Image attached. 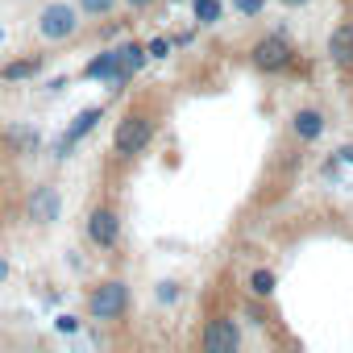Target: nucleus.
Returning a JSON list of instances; mask_svg holds the SVG:
<instances>
[{"mask_svg":"<svg viewBox=\"0 0 353 353\" xmlns=\"http://www.w3.org/2000/svg\"><path fill=\"white\" fill-rule=\"evenodd\" d=\"M150 121L145 117H125L121 121V129H117V137H112V145H117V154H137L145 141H150Z\"/></svg>","mask_w":353,"mask_h":353,"instance_id":"obj_4","label":"nucleus"},{"mask_svg":"<svg viewBox=\"0 0 353 353\" xmlns=\"http://www.w3.org/2000/svg\"><path fill=\"white\" fill-rule=\"evenodd\" d=\"M233 9L245 13V17H254V13H262V0H233Z\"/></svg>","mask_w":353,"mask_h":353,"instance_id":"obj_16","label":"nucleus"},{"mask_svg":"<svg viewBox=\"0 0 353 353\" xmlns=\"http://www.w3.org/2000/svg\"><path fill=\"white\" fill-rule=\"evenodd\" d=\"M295 133H299L303 141H316V137L324 133V117H320L316 108H299V112H295Z\"/></svg>","mask_w":353,"mask_h":353,"instance_id":"obj_12","label":"nucleus"},{"mask_svg":"<svg viewBox=\"0 0 353 353\" xmlns=\"http://www.w3.org/2000/svg\"><path fill=\"white\" fill-rule=\"evenodd\" d=\"M79 5H83L88 13H108V9H112V0H79Z\"/></svg>","mask_w":353,"mask_h":353,"instance_id":"obj_18","label":"nucleus"},{"mask_svg":"<svg viewBox=\"0 0 353 353\" xmlns=\"http://www.w3.org/2000/svg\"><path fill=\"white\" fill-rule=\"evenodd\" d=\"M196 17H200L204 26H212V21L221 17V5H216V0H196Z\"/></svg>","mask_w":353,"mask_h":353,"instance_id":"obj_14","label":"nucleus"},{"mask_svg":"<svg viewBox=\"0 0 353 353\" xmlns=\"http://www.w3.org/2000/svg\"><path fill=\"white\" fill-rule=\"evenodd\" d=\"M250 287H254V295H270V291H274V274H270V270H258V274L250 279Z\"/></svg>","mask_w":353,"mask_h":353,"instance_id":"obj_15","label":"nucleus"},{"mask_svg":"<svg viewBox=\"0 0 353 353\" xmlns=\"http://www.w3.org/2000/svg\"><path fill=\"white\" fill-rule=\"evenodd\" d=\"M34 71H38V63L34 59H21V63H9L5 67V79H30Z\"/></svg>","mask_w":353,"mask_h":353,"instance_id":"obj_13","label":"nucleus"},{"mask_svg":"<svg viewBox=\"0 0 353 353\" xmlns=\"http://www.w3.org/2000/svg\"><path fill=\"white\" fill-rule=\"evenodd\" d=\"M254 63L266 67V71H283V67L291 63V46H287L283 38H262V42L254 46Z\"/></svg>","mask_w":353,"mask_h":353,"instance_id":"obj_5","label":"nucleus"},{"mask_svg":"<svg viewBox=\"0 0 353 353\" xmlns=\"http://www.w3.org/2000/svg\"><path fill=\"white\" fill-rule=\"evenodd\" d=\"M287 5H303V0H287Z\"/></svg>","mask_w":353,"mask_h":353,"instance_id":"obj_23","label":"nucleus"},{"mask_svg":"<svg viewBox=\"0 0 353 353\" xmlns=\"http://www.w3.org/2000/svg\"><path fill=\"white\" fill-rule=\"evenodd\" d=\"M125 307H129L125 283H104V287L92 295V316H96V320H117Z\"/></svg>","mask_w":353,"mask_h":353,"instance_id":"obj_1","label":"nucleus"},{"mask_svg":"<svg viewBox=\"0 0 353 353\" xmlns=\"http://www.w3.org/2000/svg\"><path fill=\"white\" fill-rule=\"evenodd\" d=\"M328 59L336 67H349L353 63V21H341L332 34H328Z\"/></svg>","mask_w":353,"mask_h":353,"instance_id":"obj_7","label":"nucleus"},{"mask_svg":"<svg viewBox=\"0 0 353 353\" xmlns=\"http://www.w3.org/2000/svg\"><path fill=\"white\" fill-rule=\"evenodd\" d=\"M129 5H133V9H141V5H150V0H129Z\"/></svg>","mask_w":353,"mask_h":353,"instance_id":"obj_22","label":"nucleus"},{"mask_svg":"<svg viewBox=\"0 0 353 353\" xmlns=\"http://www.w3.org/2000/svg\"><path fill=\"white\" fill-rule=\"evenodd\" d=\"M117 233H121V225H117V216H112L108 208H96V212L88 216V237H92L96 245H117Z\"/></svg>","mask_w":353,"mask_h":353,"instance_id":"obj_6","label":"nucleus"},{"mask_svg":"<svg viewBox=\"0 0 353 353\" xmlns=\"http://www.w3.org/2000/svg\"><path fill=\"white\" fill-rule=\"evenodd\" d=\"M30 216L42 221V225H50V221L59 216V192H54V188H42V192L30 200Z\"/></svg>","mask_w":353,"mask_h":353,"instance_id":"obj_9","label":"nucleus"},{"mask_svg":"<svg viewBox=\"0 0 353 353\" xmlns=\"http://www.w3.org/2000/svg\"><path fill=\"white\" fill-rule=\"evenodd\" d=\"M75 9L71 5H50L42 17H38V30H42V38H50V42H59V38H71L75 34Z\"/></svg>","mask_w":353,"mask_h":353,"instance_id":"obj_2","label":"nucleus"},{"mask_svg":"<svg viewBox=\"0 0 353 353\" xmlns=\"http://www.w3.org/2000/svg\"><path fill=\"white\" fill-rule=\"evenodd\" d=\"M88 79H108V83H117V79H121L117 50H108V54H96V59L88 63Z\"/></svg>","mask_w":353,"mask_h":353,"instance_id":"obj_10","label":"nucleus"},{"mask_svg":"<svg viewBox=\"0 0 353 353\" xmlns=\"http://www.w3.org/2000/svg\"><path fill=\"white\" fill-rule=\"evenodd\" d=\"M237 345H241V332H237V324L229 316H216L204 328V349L208 353H237Z\"/></svg>","mask_w":353,"mask_h":353,"instance_id":"obj_3","label":"nucleus"},{"mask_svg":"<svg viewBox=\"0 0 353 353\" xmlns=\"http://www.w3.org/2000/svg\"><path fill=\"white\" fill-rule=\"evenodd\" d=\"M174 295H179V291H174V283H162V287H158V299H162V303H170Z\"/></svg>","mask_w":353,"mask_h":353,"instance_id":"obj_20","label":"nucleus"},{"mask_svg":"<svg viewBox=\"0 0 353 353\" xmlns=\"http://www.w3.org/2000/svg\"><path fill=\"white\" fill-rule=\"evenodd\" d=\"M0 42H5V30H0Z\"/></svg>","mask_w":353,"mask_h":353,"instance_id":"obj_24","label":"nucleus"},{"mask_svg":"<svg viewBox=\"0 0 353 353\" xmlns=\"http://www.w3.org/2000/svg\"><path fill=\"white\" fill-rule=\"evenodd\" d=\"M341 158H345V162H353V145H345V150H341Z\"/></svg>","mask_w":353,"mask_h":353,"instance_id":"obj_21","label":"nucleus"},{"mask_svg":"<svg viewBox=\"0 0 353 353\" xmlns=\"http://www.w3.org/2000/svg\"><path fill=\"white\" fill-rule=\"evenodd\" d=\"M166 54H170V42L166 38H154L150 42V59H166Z\"/></svg>","mask_w":353,"mask_h":353,"instance_id":"obj_17","label":"nucleus"},{"mask_svg":"<svg viewBox=\"0 0 353 353\" xmlns=\"http://www.w3.org/2000/svg\"><path fill=\"white\" fill-rule=\"evenodd\" d=\"M96 121H100V108H83V112L71 121V129H67V137H63V150H67V145H75L79 137H88V133L96 129Z\"/></svg>","mask_w":353,"mask_h":353,"instance_id":"obj_11","label":"nucleus"},{"mask_svg":"<svg viewBox=\"0 0 353 353\" xmlns=\"http://www.w3.org/2000/svg\"><path fill=\"white\" fill-rule=\"evenodd\" d=\"M54 324H59V332H75V328H79V320H75V316H59Z\"/></svg>","mask_w":353,"mask_h":353,"instance_id":"obj_19","label":"nucleus"},{"mask_svg":"<svg viewBox=\"0 0 353 353\" xmlns=\"http://www.w3.org/2000/svg\"><path fill=\"white\" fill-rule=\"evenodd\" d=\"M145 59H150V50H141L137 42H129V46H121L117 50V63H121V79L117 83H125V79H133L141 67H145Z\"/></svg>","mask_w":353,"mask_h":353,"instance_id":"obj_8","label":"nucleus"}]
</instances>
